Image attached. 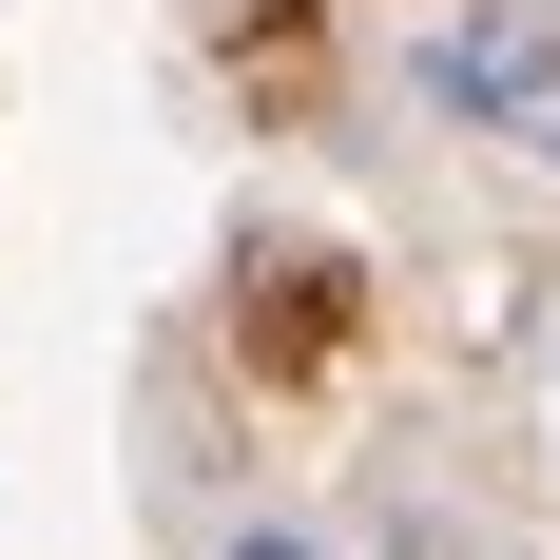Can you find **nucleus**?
Segmentation results:
<instances>
[{"label": "nucleus", "mask_w": 560, "mask_h": 560, "mask_svg": "<svg viewBox=\"0 0 560 560\" xmlns=\"http://www.w3.org/2000/svg\"><path fill=\"white\" fill-rule=\"evenodd\" d=\"M445 116H483V136H541L560 116V20L541 0H464V20H425V58H406Z\"/></svg>", "instance_id": "f257e3e1"}, {"label": "nucleus", "mask_w": 560, "mask_h": 560, "mask_svg": "<svg viewBox=\"0 0 560 560\" xmlns=\"http://www.w3.org/2000/svg\"><path fill=\"white\" fill-rule=\"evenodd\" d=\"M522 155H541V174H560V116H541V136H522Z\"/></svg>", "instance_id": "7ed1b4c3"}, {"label": "nucleus", "mask_w": 560, "mask_h": 560, "mask_svg": "<svg viewBox=\"0 0 560 560\" xmlns=\"http://www.w3.org/2000/svg\"><path fill=\"white\" fill-rule=\"evenodd\" d=\"M213 560H348V541H329V522H232Z\"/></svg>", "instance_id": "f03ea898"}]
</instances>
